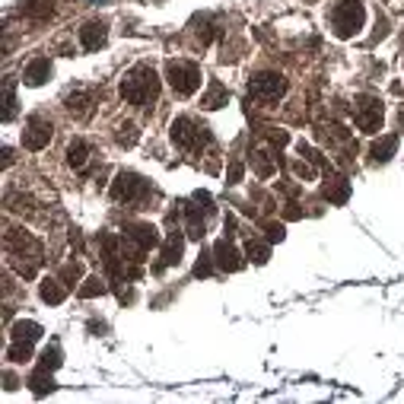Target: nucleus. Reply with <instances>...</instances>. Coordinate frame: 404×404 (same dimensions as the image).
<instances>
[{"mask_svg": "<svg viewBox=\"0 0 404 404\" xmlns=\"http://www.w3.org/2000/svg\"><path fill=\"white\" fill-rule=\"evenodd\" d=\"M105 290H109V287H105V281H99V277H89L86 287H80V296H83V299H93V296H102Z\"/></svg>", "mask_w": 404, "mask_h": 404, "instance_id": "nucleus-24", "label": "nucleus"}, {"mask_svg": "<svg viewBox=\"0 0 404 404\" xmlns=\"http://www.w3.org/2000/svg\"><path fill=\"white\" fill-rule=\"evenodd\" d=\"M328 22H331V32H335L337 39H354L366 22V7L360 0H337L335 7H331Z\"/></svg>", "mask_w": 404, "mask_h": 404, "instance_id": "nucleus-2", "label": "nucleus"}, {"mask_svg": "<svg viewBox=\"0 0 404 404\" xmlns=\"http://www.w3.org/2000/svg\"><path fill=\"white\" fill-rule=\"evenodd\" d=\"M382 102H379L376 96H356L354 102V124L360 130H366V134H376L379 128H382Z\"/></svg>", "mask_w": 404, "mask_h": 404, "instance_id": "nucleus-8", "label": "nucleus"}, {"mask_svg": "<svg viewBox=\"0 0 404 404\" xmlns=\"http://www.w3.org/2000/svg\"><path fill=\"white\" fill-rule=\"evenodd\" d=\"M51 0H29L26 7L20 10L22 16H29V20H45V16H51Z\"/></svg>", "mask_w": 404, "mask_h": 404, "instance_id": "nucleus-18", "label": "nucleus"}, {"mask_svg": "<svg viewBox=\"0 0 404 404\" xmlns=\"http://www.w3.org/2000/svg\"><path fill=\"white\" fill-rule=\"evenodd\" d=\"M86 159H89V147L83 144V140H74V144L67 147V163L74 166V169H83Z\"/></svg>", "mask_w": 404, "mask_h": 404, "instance_id": "nucleus-19", "label": "nucleus"}, {"mask_svg": "<svg viewBox=\"0 0 404 404\" xmlns=\"http://www.w3.org/2000/svg\"><path fill=\"white\" fill-rule=\"evenodd\" d=\"M166 76H169V86L178 96H191L201 86V67L194 61H169L166 64Z\"/></svg>", "mask_w": 404, "mask_h": 404, "instance_id": "nucleus-5", "label": "nucleus"}, {"mask_svg": "<svg viewBox=\"0 0 404 404\" xmlns=\"http://www.w3.org/2000/svg\"><path fill=\"white\" fill-rule=\"evenodd\" d=\"M58 366H61V350H58V347L41 350V356H39V370H45V372H55Z\"/></svg>", "mask_w": 404, "mask_h": 404, "instance_id": "nucleus-21", "label": "nucleus"}, {"mask_svg": "<svg viewBox=\"0 0 404 404\" xmlns=\"http://www.w3.org/2000/svg\"><path fill=\"white\" fill-rule=\"evenodd\" d=\"M198 35H201V41H204V45H207V41H210L213 39V22L210 20H198Z\"/></svg>", "mask_w": 404, "mask_h": 404, "instance_id": "nucleus-30", "label": "nucleus"}, {"mask_svg": "<svg viewBox=\"0 0 404 404\" xmlns=\"http://www.w3.org/2000/svg\"><path fill=\"white\" fill-rule=\"evenodd\" d=\"M39 293H41V299L48 302V306H61L64 296H67V290H64L58 281H48V277H45V281H41V287H39Z\"/></svg>", "mask_w": 404, "mask_h": 404, "instance_id": "nucleus-17", "label": "nucleus"}, {"mask_svg": "<svg viewBox=\"0 0 404 404\" xmlns=\"http://www.w3.org/2000/svg\"><path fill=\"white\" fill-rule=\"evenodd\" d=\"M229 102V93H227V86L223 83H217V80H210V86H207V93L201 96V109H223V105Z\"/></svg>", "mask_w": 404, "mask_h": 404, "instance_id": "nucleus-14", "label": "nucleus"}, {"mask_svg": "<svg viewBox=\"0 0 404 404\" xmlns=\"http://www.w3.org/2000/svg\"><path fill=\"white\" fill-rule=\"evenodd\" d=\"M322 191H325V198H328V201L344 204V201H347V194H350V188H347V182H344V178H335V182H328Z\"/></svg>", "mask_w": 404, "mask_h": 404, "instance_id": "nucleus-20", "label": "nucleus"}, {"mask_svg": "<svg viewBox=\"0 0 404 404\" xmlns=\"http://www.w3.org/2000/svg\"><path fill=\"white\" fill-rule=\"evenodd\" d=\"M150 194V182L137 172H118L115 185H112V198L124 201V204H144Z\"/></svg>", "mask_w": 404, "mask_h": 404, "instance_id": "nucleus-4", "label": "nucleus"}, {"mask_svg": "<svg viewBox=\"0 0 404 404\" xmlns=\"http://www.w3.org/2000/svg\"><path fill=\"white\" fill-rule=\"evenodd\" d=\"M48 76H51V61H48V58H35V61H29V67L22 70V80H26L29 86H41Z\"/></svg>", "mask_w": 404, "mask_h": 404, "instance_id": "nucleus-13", "label": "nucleus"}, {"mask_svg": "<svg viewBox=\"0 0 404 404\" xmlns=\"http://www.w3.org/2000/svg\"><path fill=\"white\" fill-rule=\"evenodd\" d=\"M86 102H89L86 93H74V96L67 99V109H70V112H83V109H86Z\"/></svg>", "mask_w": 404, "mask_h": 404, "instance_id": "nucleus-27", "label": "nucleus"}, {"mask_svg": "<svg viewBox=\"0 0 404 404\" xmlns=\"http://www.w3.org/2000/svg\"><path fill=\"white\" fill-rule=\"evenodd\" d=\"M105 22H86V26L80 29V45L86 51H99L105 45Z\"/></svg>", "mask_w": 404, "mask_h": 404, "instance_id": "nucleus-12", "label": "nucleus"}, {"mask_svg": "<svg viewBox=\"0 0 404 404\" xmlns=\"http://www.w3.org/2000/svg\"><path fill=\"white\" fill-rule=\"evenodd\" d=\"M51 140V121L45 115H32L26 121V130H22V147L26 150H41V147H48Z\"/></svg>", "mask_w": 404, "mask_h": 404, "instance_id": "nucleus-9", "label": "nucleus"}, {"mask_svg": "<svg viewBox=\"0 0 404 404\" xmlns=\"http://www.w3.org/2000/svg\"><path fill=\"white\" fill-rule=\"evenodd\" d=\"M156 96H159V76L150 64H137L121 80V99L137 105V109H147L150 102H156Z\"/></svg>", "mask_w": 404, "mask_h": 404, "instance_id": "nucleus-1", "label": "nucleus"}, {"mask_svg": "<svg viewBox=\"0 0 404 404\" xmlns=\"http://www.w3.org/2000/svg\"><path fill=\"white\" fill-rule=\"evenodd\" d=\"M213 258H217V267H220V271H239V267H242L239 248H236L229 239H220L217 245H213Z\"/></svg>", "mask_w": 404, "mask_h": 404, "instance_id": "nucleus-10", "label": "nucleus"}, {"mask_svg": "<svg viewBox=\"0 0 404 404\" xmlns=\"http://www.w3.org/2000/svg\"><path fill=\"white\" fill-rule=\"evenodd\" d=\"M245 252H248V258H252L255 264H264V261H267V255H271V252H267V245H252V242H248V248H245Z\"/></svg>", "mask_w": 404, "mask_h": 404, "instance_id": "nucleus-26", "label": "nucleus"}, {"mask_svg": "<svg viewBox=\"0 0 404 404\" xmlns=\"http://www.w3.org/2000/svg\"><path fill=\"white\" fill-rule=\"evenodd\" d=\"M13 105H16V99H13V83H7V112H4V118H13Z\"/></svg>", "mask_w": 404, "mask_h": 404, "instance_id": "nucleus-34", "label": "nucleus"}, {"mask_svg": "<svg viewBox=\"0 0 404 404\" xmlns=\"http://www.w3.org/2000/svg\"><path fill=\"white\" fill-rule=\"evenodd\" d=\"M80 274H83V267H80V261H74V264H67V267H64V281H67V283L80 281Z\"/></svg>", "mask_w": 404, "mask_h": 404, "instance_id": "nucleus-28", "label": "nucleus"}, {"mask_svg": "<svg viewBox=\"0 0 404 404\" xmlns=\"http://www.w3.org/2000/svg\"><path fill=\"white\" fill-rule=\"evenodd\" d=\"M395 150H398V137L395 134H385V137L372 140L370 156H372V163H389V159L395 156Z\"/></svg>", "mask_w": 404, "mask_h": 404, "instance_id": "nucleus-15", "label": "nucleus"}, {"mask_svg": "<svg viewBox=\"0 0 404 404\" xmlns=\"http://www.w3.org/2000/svg\"><path fill=\"white\" fill-rule=\"evenodd\" d=\"M172 144L182 147V150H198L201 144H210V134H207V128H201L194 118L182 115L172 121Z\"/></svg>", "mask_w": 404, "mask_h": 404, "instance_id": "nucleus-6", "label": "nucleus"}, {"mask_svg": "<svg viewBox=\"0 0 404 404\" xmlns=\"http://www.w3.org/2000/svg\"><path fill=\"white\" fill-rule=\"evenodd\" d=\"M229 185H239V182H242V163H233V166H229Z\"/></svg>", "mask_w": 404, "mask_h": 404, "instance_id": "nucleus-32", "label": "nucleus"}, {"mask_svg": "<svg viewBox=\"0 0 404 404\" xmlns=\"http://www.w3.org/2000/svg\"><path fill=\"white\" fill-rule=\"evenodd\" d=\"M194 274H198V277H207V274H210V255H201L198 267H194Z\"/></svg>", "mask_w": 404, "mask_h": 404, "instance_id": "nucleus-31", "label": "nucleus"}, {"mask_svg": "<svg viewBox=\"0 0 404 404\" xmlns=\"http://www.w3.org/2000/svg\"><path fill=\"white\" fill-rule=\"evenodd\" d=\"M41 337V325L39 322H16L13 325V341L16 344H35Z\"/></svg>", "mask_w": 404, "mask_h": 404, "instance_id": "nucleus-16", "label": "nucleus"}, {"mask_svg": "<svg viewBox=\"0 0 404 404\" xmlns=\"http://www.w3.org/2000/svg\"><path fill=\"white\" fill-rule=\"evenodd\" d=\"M182 252H185V239H182V233H169V239H166V245H163V255H159V271L163 267H172V264H178L182 261Z\"/></svg>", "mask_w": 404, "mask_h": 404, "instance_id": "nucleus-11", "label": "nucleus"}, {"mask_svg": "<svg viewBox=\"0 0 404 404\" xmlns=\"http://www.w3.org/2000/svg\"><path fill=\"white\" fill-rule=\"evenodd\" d=\"M29 385H32V391H35V395H45V391H55V379H51L45 370H39V372H35V376L29 379Z\"/></svg>", "mask_w": 404, "mask_h": 404, "instance_id": "nucleus-22", "label": "nucleus"}, {"mask_svg": "<svg viewBox=\"0 0 404 404\" xmlns=\"http://www.w3.org/2000/svg\"><path fill=\"white\" fill-rule=\"evenodd\" d=\"M398 121H401V128H404V105H401V112H398Z\"/></svg>", "mask_w": 404, "mask_h": 404, "instance_id": "nucleus-35", "label": "nucleus"}, {"mask_svg": "<svg viewBox=\"0 0 404 404\" xmlns=\"http://www.w3.org/2000/svg\"><path fill=\"white\" fill-rule=\"evenodd\" d=\"M29 354H32V344H16L7 350V360L10 363H22V360H29Z\"/></svg>", "mask_w": 404, "mask_h": 404, "instance_id": "nucleus-25", "label": "nucleus"}, {"mask_svg": "<svg viewBox=\"0 0 404 404\" xmlns=\"http://www.w3.org/2000/svg\"><path fill=\"white\" fill-rule=\"evenodd\" d=\"M264 233H267V242H281L283 239V227H281V223H267Z\"/></svg>", "mask_w": 404, "mask_h": 404, "instance_id": "nucleus-29", "label": "nucleus"}, {"mask_svg": "<svg viewBox=\"0 0 404 404\" xmlns=\"http://www.w3.org/2000/svg\"><path fill=\"white\" fill-rule=\"evenodd\" d=\"M156 245H159V233L153 223H130V227H124V236H121L124 258L144 261V255Z\"/></svg>", "mask_w": 404, "mask_h": 404, "instance_id": "nucleus-3", "label": "nucleus"}, {"mask_svg": "<svg viewBox=\"0 0 404 404\" xmlns=\"http://www.w3.org/2000/svg\"><path fill=\"white\" fill-rule=\"evenodd\" d=\"M283 93H287V80L281 74H274V70H261L248 83V96L258 99V102H277Z\"/></svg>", "mask_w": 404, "mask_h": 404, "instance_id": "nucleus-7", "label": "nucleus"}, {"mask_svg": "<svg viewBox=\"0 0 404 404\" xmlns=\"http://www.w3.org/2000/svg\"><path fill=\"white\" fill-rule=\"evenodd\" d=\"M137 137H140V134H137V128H134V124H118V134H115V140H118V144H121V147H134V144H137Z\"/></svg>", "mask_w": 404, "mask_h": 404, "instance_id": "nucleus-23", "label": "nucleus"}, {"mask_svg": "<svg viewBox=\"0 0 404 404\" xmlns=\"http://www.w3.org/2000/svg\"><path fill=\"white\" fill-rule=\"evenodd\" d=\"M293 172H296V175H302V178H316V169L306 166V163H293Z\"/></svg>", "mask_w": 404, "mask_h": 404, "instance_id": "nucleus-33", "label": "nucleus"}]
</instances>
